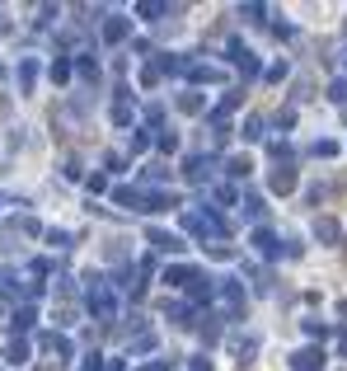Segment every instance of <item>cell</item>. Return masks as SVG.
I'll return each mask as SVG.
<instances>
[{"label": "cell", "mask_w": 347, "mask_h": 371, "mask_svg": "<svg viewBox=\"0 0 347 371\" xmlns=\"http://www.w3.org/2000/svg\"><path fill=\"white\" fill-rule=\"evenodd\" d=\"M85 310L94 319H117V287L108 282L104 273H85Z\"/></svg>", "instance_id": "1"}, {"label": "cell", "mask_w": 347, "mask_h": 371, "mask_svg": "<svg viewBox=\"0 0 347 371\" xmlns=\"http://www.w3.org/2000/svg\"><path fill=\"white\" fill-rule=\"evenodd\" d=\"M164 282H169V287H183L197 306H202V301H212V273H207V268L169 264V268H164Z\"/></svg>", "instance_id": "2"}, {"label": "cell", "mask_w": 347, "mask_h": 371, "mask_svg": "<svg viewBox=\"0 0 347 371\" xmlns=\"http://www.w3.org/2000/svg\"><path fill=\"white\" fill-rule=\"evenodd\" d=\"M183 231L188 235H197V240H207V244H216V240L230 235V226H225L212 207H183Z\"/></svg>", "instance_id": "3"}, {"label": "cell", "mask_w": 347, "mask_h": 371, "mask_svg": "<svg viewBox=\"0 0 347 371\" xmlns=\"http://www.w3.org/2000/svg\"><path fill=\"white\" fill-rule=\"evenodd\" d=\"M179 169H183V179L188 184H207V179H212L216 169H221V160L212 156V151H192V156H183V165H179Z\"/></svg>", "instance_id": "4"}, {"label": "cell", "mask_w": 347, "mask_h": 371, "mask_svg": "<svg viewBox=\"0 0 347 371\" xmlns=\"http://www.w3.org/2000/svg\"><path fill=\"white\" fill-rule=\"evenodd\" d=\"M225 52H230V66H235V71H240L244 80H258V76H263V66H258V56L249 52V47H244L240 38H230V43H225Z\"/></svg>", "instance_id": "5"}, {"label": "cell", "mask_w": 347, "mask_h": 371, "mask_svg": "<svg viewBox=\"0 0 347 371\" xmlns=\"http://www.w3.org/2000/svg\"><path fill=\"white\" fill-rule=\"evenodd\" d=\"M249 244L258 249V259H282V254H287V240L277 235V231H267V226H254Z\"/></svg>", "instance_id": "6"}, {"label": "cell", "mask_w": 347, "mask_h": 371, "mask_svg": "<svg viewBox=\"0 0 347 371\" xmlns=\"http://www.w3.org/2000/svg\"><path fill=\"white\" fill-rule=\"evenodd\" d=\"M183 80H188V89H197V85H221V80H225V71H221L216 61H188Z\"/></svg>", "instance_id": "7"}, {"label": "cell", "mask_w": 347, "mask_h": 371, "mask_svg": "<svg viewBox=\"0 0 347 371\" xmlns=\"http://www.w3.org/2000/svg\"><path fill=\"white\" fill-rule=\"evenodd\" d=\"M216 296H221V306H225V315H230V319L244 315V287H240V277H225V282L216 287Z\"/></svg>", "instance_id": "8"}, {"label": "cell", "mask_w": 347, "mask_h": 371, "mask_svg": "<svg viewBox=\"0 0 347 371\" xmlns=\"http://www.w3.org/2000/svg\"><path fill=\"white\" fill-rule=\"evenodd\" d=\"M169 207H179L169 188H141V212H169Z\"/></svg>", "instance_id": "9"}, {"label": "cell", "mask_w": 347, "mask_h": 371, "mask_svg": "<svg viewBox=\"0 0 347 371\" xmlns=\"http://www.w3.org/2000/svg\"><path fill=\"white\" fill-rule=\"evenodd\" d=\"M132 118H136L132 89H127V85H117V89H113V123H117V127H132Z\"/></svg>", "instance_id": "10"}, {"label": "cell", "mask_w": 347, "mask_h": 371, "mask_svg": "<svg viewBox=\"0 0 347 371\" xmlns=\"http://www.w3.org/2000/svg\"><path fill=\"white\" fill-rule=\"evenodd\" d=\"M291 371H324V348H295L291 352Z\"/></svg>", "instance_id": "11"}, {"label": "cell", "mask_w": 347, "mask_h": 371, "mask_svg": "<svg viewBox=\"0 0 347 371\" xmlns=\"http://www.w3.org/2000/svg\"><path fill=\"white\" fill-rule=\"evenodd\" d=\"M127 33H132V19L127 14H108L104 19V43H127Z\"/></svg>", "instance_id": "12"}, {"label": "cell", "mask_w": 347, "mask_h": 371, "mask_svg": "<svg viewBox=\"0 0 347 371\" xmlns=\"http://www.w3.org/2000/svg\"><path fill=\"white\" fill-rule=\"evenodd\" d=\"M267 188H272L277 198H287V193H295V169H291V165L272 169V174H267Z\"/></svg>", "instance_id": "13"}, {"label": "cell", "mask_w": 347, "mask_h": 371, "mask_svg": "<svg viewBox=\"0 0 347 371\" xmlns=\"http://www.w3.org/2000/svg\"><path fill=\"white\" fill-rule=\"evenodd\" d=\"M146 244H150V249H155V254H183L188 244L179 235H169V231H150V240H146Z\"/></svg>", "instance_id": "14"}, {"label": "cell", "mask_w": 347, "mask_h": 371, "mask_svg": "<svg viewBox=\"0 0 347 371\" xmlns=\"http://www.w3.org/2000/svg\"><path fill=\"white\" fill-rule=\"evenodd\" d=\"M38 348H43V352H56V357H71V343H66L61 334H52V329L38 334Z\"/></svg>", "instance_id": "15"}, {"label": "cell", "mask_w": 347, "mask_h": 371, "mask_svg": "<svg viewBox=\"0 0 347 371\" xmlns=\"http://www.w3.org/2000/svg\"><path fill=\"white\" fill-rule=\"evenodd\" d=\"M28 352H33V343H28V339H10V343H5V362H10V367H24Z\"/></svg>", "instance_id": "16"}, {"label": "cell", "mask_w": 347, "mask_h": 371, "mask_svg": "<svg viewBox=\"0 0 347 371\" xmlns=\"http://www.w3.org/2000/svg\"><path fill=\"white\" fill-rule=\"evenodd\" d=\"M164 179H169V165H160V160H150V165H141V184L150 188H164Z\"/></svg>", "instance_id": "17"}, {"label": "cell", "mask_w": 347, "mask_h": 371, "mask_svg": "<svg viewBox=\"0 0 347 371\" xmlns=\"http://www.w3.org/2000/svg\"><path fill=\"white\" fill-rule=\"evenodd\" d=\"M155 71H160V76H183L188 61H183V56H174V52H160V56H155Z\"/></svg>", "instance_id": "18"}, {"label": "cell", "mask_w": 347, "mask_h": 371, "mask_svg": "<svg viewBox=\"0 0 347 371\" xmlns=\"http://www.w3.org/2000/svg\"><path fill=\"white\" fill-rule=\"evenodd\" d=\"M338 235H343V226H338L333 216H320V221H315V240H324V244H338Z\"/></svg>", "instance_id": "19"}, {"label": "cell", "mask_w": 347, "mask_h": 371, "mask_svg": "<svg viewBox=\"0 0 347 371\" xmlns=\"http://www.w3.org/2000/svg\"><path fill=\"white\" fill-rule=\"evenodd\" d=\"M240 136H244V141H263V136H267V118H263V113H249Z\"/></svg>", "instance_id": "20"}, {"label": "cell", "mask_w": 347, "mask_h": 371, "mask_svg": "<svg viewBox=\"0 0 347 371\" xmlns=\"http://www.w3.org/2000/svg\"><path fill=\"white\" fill-rule=\"evenodd\" d=\"M179 108H183L188 118H192V113H207V94H202V89H183V94H179Z\"/></svg>", "instance_id": "21"}, {"label": "cell", "mask_w": 347, "mask_h": 371, "mask_svg": "<svg viewBox=\"0 0 347 371\" xmlns=\"http://www.w3.org/2000/svg\"><path fill=\"white\" fill-rule=\"evenodd\" d=\"M33 80H38V56L19 61V94H33Z\"/></svg>", "instance_id": "22"}, {"label": "cell", "mask_w": 347, "mask_h": 371, "mask_svg": "<svg viewBox=\"0 0 347 371\" xmlns=\"http://www.w3.org/2000/svg\"><path fill=\"white\" fill-rule=\"evenodd\" d=\"M258 339H254V334H240V339H235V357H240L244 367H249V362H254V357H258Z\"/></svg>", "instance_id": "23"}, {"label": "cell", "mask_w": 347, "mask_h": 371, "mask_svg": "<svg viewBox=\"0 0 347 371\" xmlns=\"http://www.w3.org/2000/svg\"><path fill=\"white\" fill-rule=\"evenodd\" d=\"M71 71H76L80 80H89V85L99 80V66H94V56H89V52H80V56H76V61H71Z\"/></svg>", "instance_id": "24"}, {"label": "cell", "mask_w": 347, "mask_h": 371, "mask_svg": "<svg viewBox=\"0 0 347 371\" xmlns=\"http://www.w3.org/2000/svg\"><path fill=\"white\" fill-rule=\"evenodd\" d=\"M207 198H212V212H221V207H235V188H230V184H216Z\"/></svg>", "instance_id": "25"}, {"label": "cell", "mask_w": 347, "mask_h": 371, "mask_svg": "<svg viewBox=\"0 0 347 371\" xmlns=\"http://www.w3.org/2000/svg\"><path fill=\"white\" fill-rule=\"evenodd\" d=\"M113 202H117V207H132V212H141V188H113Z\"/></svg>", "instance_id": "26"}, {"label": "cell", "mask_w": 347, "mask_h": 371, "mask_svg": "<svg viewBox=\"0 0 347 371\" xmlns=\"http://www.w3.org/2000/svg\"><path fill=\"white\" fill-rule=\"evenodd\" d=\"M169 10H174V5H164V0H141V5H136L141 19H160V14H169Z\"/></svg>", "instance_id": "27"}, {"label": "cell", "mask_w": 347, "mask_h": 371, "mask_svg": "<svg viewBox=\"0 0 347 371\" xmlns=\"http://www.w3.org/2000/svg\"><path fill=\"white\" fill-rule=\"evenodd\" d=\"M249 169H254V160H249V156H230V160H225V174H235V179H244Z\"/></svg>", "instance_id": "28"}, {"label": "cell", "mask_w": 347, "mask_h": 371, "mask_svg": "<svg viewBox=\"0 0 347 371\" xmlns=\"http://www.w3.org/2000/svg\"><path fill=\"white\" fill-rule=\"evenodd\" d=\"M47 76H52L56 85H71V76H76V71H71V61L61 56V61H52V71H47Z\"/></svg>", "instance_id": "29"}, {"label": "cell", "mask_w": 347, "mask_h": 371, "mask_svg": "<svg viewBox=\"0 0 347 371\" xmlns=\"http://www.w3.org/2000/svg\"><path fill=\"white\" fill-rule=\"evenodd\" d=\"M328 99H333V104H338V108H347V76L328 85Z\"/></svg>", "instance_id": "30"}, {"label": "cell", "mask_w": 347, "mask_h": 371, "mask_svg": "<svg viewBox=\"0 0 347 371\" xmlns=\"http://www.w3.org/2000/svg\"><path fill=\"white\" fill-rule=\"evenodd\" d=\"M33 306H19V310H14V329H19V334H24V329H33Z\"/></svg>", "instance_id": "31"}, {"label": "cell", "mask_w": 347, "mask_h": 371, "mask_svg": "<svg viewBox=\"0 0 347 371\" xmlns=\"http://www.w3.org/2000/svg\"><path fill=\"white\" fill-rule=\"evenodd\" d=\"M310 156H320V160L338 156V141H328V136H324V141H315V146H310Z\"/></svg>", "instance_id": "32"}, {"label": "cell", "mask_w": 347, "mask_h": 371, "mask_svg": "<svg viewBox=\"0 0 347 371\" xmlns=\"http://www.w3.org/2000/svg\"><path fill=\"white\" fill-rule=\"evenodd\" d=\"M141 85H146V89H155V85H160V71H155V61H146V66H141Z\"/></svg>", "instance_id": "33"}, {"label": "cell", "mask_w": 347, "mask_h": 371, "mask_svg": "<svg viewBox=\"0 0 347 371\" xmlns=\"http://www.w3.org/2000/svg\"><path fill=\"white\" fill-rule=\"evenodd\" d=\"M249 277H254V292H272V277H267L263 268H249Z\"/></svg>", "instance_id": "34"}, {"label": "cell", "mask_w": 347, "mask_h": 371, "mask_svg": "<svg viewBox=\"0 0 347 371\" xmlns=\"http://www.w3.org/2000/svg\"><path fill=\"white\" fill-rule=\"evenodd\" d=\"M132 352H155V334H136V339H132Z\"/></svg>", "instance_id": "35"}, {"label": "cell", "mask_w": 347, "mask_h": 371, "mask_svg": "<svg viewBox=\"0 0 347 371\" xmlns=\"http://www.w3.org/2000/svg\"><path fill=\"white\" fill-rule=\"evenodd\" d=\"M305 334H310V339H328V324H324V319H305Z\"/></svg>", "instance_id": "36"}, {"label": "cell", "mask_w": 347, "mask_h": 371, "mask_svg": "<svg viewBox=\"0 0 347 371\" xmlns=\"http://www.w3.org/2000/svg\"><path fill=\"white\" fill-rule=\"evenodd\" d=\"M240 14H249L254 24H263V19H267V5H240Z\"/></svg>", "instance_id": "37"}, {"label": "cell", "mask_w": 347, "mask_h": 371, "mask_svg": "<svg viewBox=\"0 0 347 371\" xmlns=\"http://www.w3.org/2000/svg\"><path fill=\"white\" fill-rule=\"evenodd\" d=\"M155 146H160V151H179V136L174 132H155Z\"/></svg>", "instance_id": "38"}, {"label": "cell", "mask_w": 347, "mask_h": 371, "mask_svg": "<svg viewBox=\"0 0 347 371\" xmlns=\"http://www.w3.org/2000/svg\"><path fill=\"white\" fill-rule=\"evenodd\" d=\"M244 212H249V216H263V198H258V193H249V198H244Z\"/></svg>", "instance_id": "39"}, {"label": "cell", "mask_w": 347, "mask_h": 371, "mask_svg": "<svg viewBox=\"0 0 347 371\" xmlns=\"http://www.w3.org/2000/svg\"><path fill=\"white\" fill-rule=\"evenodd\" d=\"M80 371H104V357H99V352H89V357L80 362Z\"/></svg>", "instance_id": "40"}, {"label": "cell", "mask_w": 347, "mask_h": 371, "mask_svg": "<svg viewBox=\"0 0 347 371\" xmlns=\"http://www.w3.org/2000/svg\"><path fill=\"white\" fill-rule=\"evenodd\" d=\"M47 244H56V249H66V244H71V235H66V231H47Z\"/></svg>", "instance_id": "41"}, {"label": "cell", "mask_w": 347, "mask_h": 371, "mask_svg": "<svg viewBox=\"0 0 347 371\" xmlns=\"http://www.w3.org/2000/svg\"><path fill=\"white\" fill-rule=\"evenodd\" d=\"M267 151H272V156H277V160H291V146H287V141H272Z\"/></svg>", "instance_id": "42"}, {"label": "cell", "mask_w": 347, "mask_h": 371, "mask_svg": "<svg viewBox=\"0 0 347 371\" xmlns=\"http://www.w3.org/2000/svg\"><path fill=\"white\" fill-rule=\"evenodd\" d=\"M108 188V174H89V193H104Z\"/></svg>", "instance_id": "43"}, {"label": "cell", "mask_w": 347, "mask_h": 371, "mask_svg": "<svg viewBox=\"0 0 347 371\" xmlns=\"http://www.w3.org/2000/svg\"><path fill=\"white\" fill-rule=\"evenodd\" d=\"M188 371H212V362H207V357H202V352H197V357H192V362H188Z\"/></svg>", "instance_id": "44"}, {"label": "cell", "mask_w": 347, "mask_h": 371, "mask_svg": "<svg viewBox=\"0 0 347 371\" xmlns=\"http://www.w3.org/2000/svg\"><path fill=\"white\" fill-rule=\"evenodd\" d=\"M104 371H127V362H122V357H108V362H104Z\"/></svg>", "instance_id": "45"}, {"label": "cell", "mask_w": 347, "mask_h": 371, "mask_svg": "<svg viewBox=\"0 0 347 371\" xmlns=\"http://www.w3.org/2000/svg\"><path fill=\"white\" fill-rule=\"evenodd\" d=\"M141 371H169V362H164V357H160V362H146V367H141Z\"/></svg>", "instance_id": "46"}, {"label": "cell", "mask_w": 347, "mask_h": 371, "mask_svg": "<svg viewBox=\"0 0 347 371\" xmlns=\"http://www.w3.org/2000/svg\"><path fill=\"white\" fill-rule=\"evenodd\" d=\"M338 348H343V357H347V334H343V329H338Z\"/></svg>", "instance_id": "47"}, {"label": "cell", "mask_w": 347, "mask_h": 371, "mask_svg": "<svg viewBox=\"0 0 347 371\" xmlns=\"http://www.w3.org/2000/svg\"><path fill=\"white\" fill-rule=\"evenodd\" d=\"M5 28H10V19H5V10H0V33H5Z\"/></svg>", "instance_id": "48"}, {"label": "cell", "mask_w": 347, "mask_h": 371, "mask_svg": "<svg viewBox=\"0 0 347 371\" xmlns=\"http://www.w3.org/2000/svg\"><path fill=\"white\" fill-rule=\"evenodd\" d=\"M0 207H10V198H5V193H0Z\"/></svg>", "instance_id": "49"}]
</instances>
